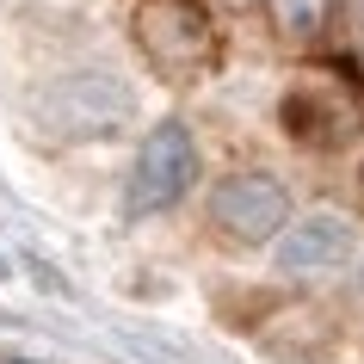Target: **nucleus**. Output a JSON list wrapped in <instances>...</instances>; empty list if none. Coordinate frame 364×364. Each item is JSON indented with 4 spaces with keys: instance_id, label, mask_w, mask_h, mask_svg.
<instances>
[{
    "instance_id": "f257e3e1",
    "label": "nucleus",
    "mask_w": 364,
    "mask_h": 364,
    "mask_svg": "<svg viewBox=\"0 0 364 364\" xmlns=\"http://www.w3.org/2000/svg\"><path fill=\"white\" fill-rule=\"evenodd\" d=\"M130 38L161 80L186 87L223 62V38L204 0H130Z\"/></svg>"
},
{
    "instance_id": "f03ea898",
    "label": "nucleus",
    "mask_w": 364,
    "mask_h": 364,
    "mask_svg": "<svg viewBox=\"0 0 364 364\" xmlns=\"http://www.w3.org/2000/svg\"><path fill=\"white\" fill-rule=\"evenodd\" d=\"M192 179H198V142H192V130H186L179 117L154 124V130L142 136V149H136L130 179H124V216L142 223V216L173 210L179 198L192 192Z\"/></svg>"
},
{
    "instance_id": "7ed1b4c3",
    "label": "nucleus",
    "mask_w": 364,
    "mask_h": 364,
    "mask_svg": "<svg viewBox=\"0 0 364 364\" xmlns=\"http://www.w3.org/2000/svg\"><path fill=\"white\" fill-rule=\"evenodd\" d=\"M210 223H216L223 241H235V247H266V241H278V229L290 223V192L259 167L229 173L210 192Z\"/></svg>"
},
{
    "instance_id": "20e7f679",
    "label": "nucleus",
    "mask_w": 364,
    "mask_h": 364,
    "mask_svg": "<svg viewBox=\"0 0 364 364\" xmlns=\"http://www.w3.org/2000/svg\"><path fill=\"white\" fill-rule=\"evenodd\" d=\"M124 117H130V93H124L112 75H75V80H56V87L38 99V124L56 136V142L112 136Z\"/></svg>"
},
{
    "instance_id": "39448f33",
    "label": "nucleus",
    "mask_w": 364,
    "mask_h": 364,
    "mask_svg": "<svg viewBox=\"0 0 364 364\" xmlns=\"http://www.w3.org/2000/svg\"><path fill=\"white\" fill-rule=\"evenodd\" d=\"M358 259V223L340 210H315L303 223H284L278 229V247H272V266L284 278H321V272H346Z\"/></svg>"
},
{
    "instance_id": "423d86ee",
    "label": "nucleus",
    "mask_w": 364,
    "mask_h": 364,
    "mask_svg": "<svg viewBox=\"0 0 364 364\" xmlns=\"http://www.w3.org/2000/svg\"><path fill=\"white\" fill-rule=\"evenodd\" d=\"M284 130L303 142V149H340L346 136L358 130V105L340 93V87H296L284 93Z\"/></svg>"
},
{
    "instance_id": "0eeeda50",
    "label": "nucleus",
    "mask_w": 364,
    "mask_h": 364,
    "mask_svg": "<svg viewBox=\"0 0 364 364\" xmlns=\"http://www.w3.org/2000/svg\"><path fill=\"white\" fill-rule=\"evenodd\" d=\"M266 19H272V31L284 43L309 50V43H321V31L333 25V0H266Z\"/></svg>"
},
{
    "instance_id": "6e6552de",
    "label": "nucleus",
    "mask_w": 364,
    "mask_h": 364,
    "mask_svg": "<svg viewBox=\"0 0 364 364\" xmlns=\"http://www.w3.org/2000/svg\"><path fill=\"white\" fill-rule=\"evenodd\" d=\"M333 13H346V25L364 31V0H333Z\"/></svg>"
},
{
    "instance_id": "1a4fd4ad",
    "label": "nucleus",
    "mask_w": 364,
    "mask_h": 364,
    "mask_svg": "<svg viewBox=\"0 0 364 364\" xmlns=\"http://www.w3.org/2000/svg\"><path fill=\"white\" fill-rule=\"evenodd\" d=\"M6 364H31V358H6Z\"/></svg>"
}]
</instances>
